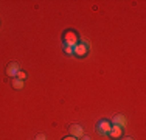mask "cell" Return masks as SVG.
<instances>
[{"label": "cell", "instance_id": "13", "mask_svg": "<svg viewBox=\"0 0 146 140\" xmlns=\"http://www.w3.org/2000/svg\"><path fill=\"white\" fill-rule=\"evenodd\" d=\"M82 140H92L90 137H84V135H82Z\"/></svg>", "mask_w": 146, "mask_h": 140}, {"label": "cell", "instance_id": "8", "mask_svg": "<svg viewBox=\"0 0 146 140\" xmlns=\"http://www.w3.org/2000/svg\"><path fill=\"white\" fill-rule=\"evenodd\" d=\"M13 86H14V89L20 90V89H23V86H25V83H23L22 79H19V78H13Z\"/></svg>", "mask_w": 146, "mask_h": 140}, {"label": "cell", "instance_id": "4", "mask_svg": "<svg viewBox=\"0 0 146 140\" xmlns=\"http://www.w3.org/2000/svg\"><path fill=\"white\" fill-rule=\"evenodd\" d=\"M70 134L73 135V137L79 139V137H82V135H84V128H82V126H79V125H72L70 126Z\"/></svg>", "mask_w": 146, "mask_h": 140}, {"label": "cell", "instance_id": "12", "mask_svg": "<svg viewBox=\"0 0 146 140\" xmlns=\"http://www.w3.org/2000/svg\"><path fill=\"white\" fill-rule=\"evenodd\" d=\"M64 140H78V139L73 137V135H70V137H67V139H64Z\"/></svg>", "mask_w": 146, "mask_h": 140}, {"label": "cell", "instance_id": "7", "mask_svg": "<svg viewBox=\"0 0 146 140\" xmlns=\"http://www.w3.org/2000/svg\"><path fill=\"white\" fill-rule=\"evenodd\" d=\"M112 123L117 125V126H120V128H126L127 120H126V117H124V115H115V117H113V121H112Z\"/></svg>", "mask_w": 146, "mask_h": 140}, {"label": "cell", "instance_id": "10", "mask_svg": "<svg viewBox=\"0 0 146 140\" xmlns=\"http://www.w3.org/2000/svg\"><path fill=\"white\" fill-rule=\"evenodd\" d=\"M64 50H65V53L67 55H73V47H68V45H64Z\"/></svg>", "mask_w": 146, "mask_h": 140}, {"label": "cell", "instance_id": "2", "mask_svg": "<svg viewBox=\"0 0 146 140\" xmlns=\"http://www.w3.org/2000/svg\"><path fill=\"white\" fill-rule=\"evenodd\" d=\"M110 128H112V123L107 121V120H103V121H100V125H98V132L101 135H109Z\"/></svg>", "mask_w": 146, "mask_h": 140}, {"label": "cell", "instance_id": "6", "mask_svg": "<svg viewBox=\"0 0 146 140\" xmlns=\"http://www.w3.org/2000/svg\"><path fill=\"white\" fill-rule=\"evenodd\" d=\"M19 64H16V62H11V64L8 65V69H6V73H8V76H11V78H16L17 72H19Z\"/></svg>", "mask_w": 146, "mask_h": 140}, {"label": "cell", "instance_id": "1", "mask_svg": "<svg viewBox=\"0 0 146 140\" xmlns=\"http://www.w3.org/2000/svg\"><path fill=\"white\" fill-rule=\"evenodd\" d=\"M64 45H68V47H73L75 48L78 45V36H76L73 31H67L64 34Z\"/></svg>", "mask_w": 146, "mask_h": 140}, {"label": "cell", "instance_id": "11", "mask_svg": "<svg viewBox=\"0 0 146 140\" xmlns=\"http://www.w3.org/2000/svg\"><path fill=\"white\" fill-rule=\"evenodd\" d=\"M45 139H47V137H45V134H39L36 137V140H45Z\"/></svg>", "mask_w": 146, "mask_h": 140}, {"label": "cell", "instance_id": "14", "mask_svg": "<svg viewBox=\"0 0 146 140\" xmlns=\"http://www.w3.org/2000/svg\"><path fill=\"white\" fill-rule=\"evenodd\" d=\"M123 140H132V139H131V137H124Z\"/></svg>", "mask_w": 146, "mask_h": 140}, {"label": "cell", "instance_id": "5", "mask_svg": "<svg viewBox=\"0 0 146 140\" xmlns=\"http://www.w3.org/2000/svg\"><path fill=\"white\" fill-rule=\"evenodd\" d=\"M121 134H123V128H120V126H117V125H112V128H110V131H109L110 137L118 139V137H121Z\"/></svg>", "mask_w": 146, "mask_h": 140}, {"label": "cell", "instance_id": "9", "mask_svg": "<svg viewBox=\"0 0 146 140\" xmlns=\"http://www.w3.org/2000/svg\"><path fill=\"white\" fill-rule=\"evenodd\" d=\"M16 78H19V79H22V81H25V79H27V73L22 72V70H19V72H17V75H16Z\"/></svg>", "mask_w": 146, "mask_h": 140}, {"label": "cell", "instance_id": "3", "mask_svg": "<svg viewBox=\"0 0 146 140\" xmlns=\"http://www.w3.org/2000/svg\"><path fill=\"white\" fill-rule=\"evenodd\" d=\"M87 48H89V44L81 42V44H78L75 48H73V55H76V56H84V55H87Z\"/></svg>", "mask_w": 146, "mask_h": 140}]
</instances>
